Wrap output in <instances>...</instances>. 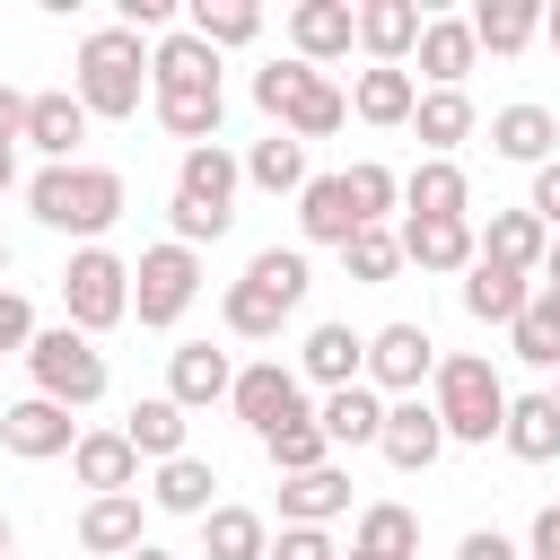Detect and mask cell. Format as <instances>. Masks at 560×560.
<instances>
[{
    "label": "cell",
    "mask_w": 560,
    "mask_h": 560,
    "mask_svg": "<svg viewBox=\"0 0 560 560\" xmlns=\"http://www.w3.org/2000/svg\"><path fill=\"white\" fill-rule=\"evenodd\" d=\"M149 114H158L184 149L219 140V122H228V88H219V52H210L192 26H175V35L149 44Z\"/></svg>",
    "instance_id": "6da1fadb"
},
{
    "label": "cell",
    "mask_w": 560,
    "mask_h": 560,
    "mask_svg": "<svg viewBox=\"0 0 560 560\" xmlns=\"http://www.w3.org/2000/svg\"><path fill=\"white\" fill-rule=\"evenodd\" d=\"M26 210H35V228H52V236L105 245V228L131 210V192H122V175H114V166L70 158V166H35V175H26Z\"/></svg>",
    "instance_id": "7a4b0ae2"
},
{
    "label": "cell",
    "mask_w": 560,
    "mask_h": 560,
    "mask_svg": "<svg viewBox=\"0 0 560 560\" xmlns=\"http://www.w3.org/2000/svg\"><path fill=\"white\" fill-rule=\"evenodd\" d=\"M236 192H245V158H228L219 140H201V149H184L175 158V201H166V228H175V245H219L228 228H236Z\"/></svg>",
    "instance_id": "3957f363"
},
{
    "label": "cell",
    "mask_w": 560,
    "mask_h": 560,
    "mask_svg": "<svg viewBox=\"0 0 560 560\" xmlns=\"http://www.w3.org/2000/svg\"><path fill=\"white\" fill-rule=\"evenodd\" d=\"M70 96H79L96 122H131L140 96H149V44H140L131 26H88V35H79Z\"/></svg>",
    "instance_id": "277c9868"
},
{
    "label": "cell",
    "mask_w": 560,
    "mask_h": 560,
    "mask_svg": "<svg viewBox=\"0 0 560 560\" xmlns=\"http://www.w3.org/2000/svg\"><path fill=\"white\" fill-rule=\"evenodd\" d=\"M429 402H438V420H446V446H490V438L508 429V385H499V368H490L481 350L438 359Z\"/></svg>",
    "instance_id": "5b68a950"
},
{
    "label": "cell",
    "mask_w": 560,
    "mask_h": 560,
    "mask_svg": "<svg viewBox=\"0 0 560 560\" xmlns=\"http://www.w3.org/2000/svg\"><path fill=\"white\" fill-rule=\"evenodd\" d=\"M131 315V262L114 254V245H79L70 262H61V324L70 332H114Z\"/></svg>",
    "instance_id": "8992f818"
},
{
    "label": "cell",
    "mask_w": 560,
    "mask_h": 560,
    "mask_svg": "<svg viewBox=\"0 0 560 560\" xmlns=\"http://www.w3.org/2000/svg\"><path fill=\"white\" fill-rule=\"evenodd\" d=\"M26 376H35V394L44 402H61V411H88V402H105V350L88 341V332H70V324H44L35 332V350H26Z\"/></svg>",
    "instance_id": "52a82bcc"
},
{
    "label": "cell",
    "mask_w": 560,
    "mask_h": 560,
    "mask_svg": "<svg viewBox=\"0 0 560 560\" xmlns=\"http://www.w3.org/2000/svg\"><path fill=\"white\" fill-rule=\"evenodd\" d=\"M201 298V254L192 245H149L140 262H131V315L149 324V332H175L184 324V306Z\"/></svg>",
    "instance_id": "ba28073f"
},
{
    "label": "cell",
    "mask_w": 560,
    "mask_h": 560,
    "mask_svg": "<svg viewBox=\"0 0 560 560\" xmlns=\"http://www.w3.org/2000/svg\"><path fill=\"white\" fill-rule=\"evenodd\" d=\"M228 411H236L254 438H280V429L315 420V402H306V376H298V368H280V359H254V368H236V394H228Z\"/></svg>",
    "instance_id": "9c48e42d"
},
{
    "label": "cell",
    "mask_w": 560,
    "mask_h": 560,
    "mask_svg": "<svg viewBox=\"0 0 560 560\" xmlns=\"http://www.w3.org/2000/svg\"><path fill=\"white\" fill-rule=\"evenodd\" d=\"M429 376H438V341H429L420 324H376V332H368V385H376L385 402L420 394Z\"/></svg>",
    "instance_id": "30bf717a"
},
{
    "label": "cell",
    "mask_w": 560,
    "mask_h": 560,
    "mask_svg": "<svg viewBox=\"0 0 560 560\" xmlns=\"http://www.w3.org/2000/svg\"><path fill=\"white\" fill-rule=\"evenodd\" d=\"M376 455H385L394 472H429V464L446 455V420H438V402H429V394L385 402V438H376Z\"/></svg>",
    "instance_id": "8fae6325"
},
{
    "label": "cell",
    "mask_w": 560,
    "mask_h": 560,
    "mask_svg": "<svg viewBox=\"0 0 560 560\" xmlns=\"http://www.w3.org/2000/svg\"><path fill=\"white\" fill-rule=\"evenodd\" d=\"M0 446H9L18 464H52V455H70V446H79V420H70L61 402L26 394V402H9V411H0Z\"/></svg>",
    "instance_id": "7c38bea8"
},
{
    "label": "cell",
    "mask_w": 560,
    "mask_h": 560,
    "mask_svg": "<svg viewBox=\"0 0 560 560\" xmlns=\"http://www.w3.org/2000/svg\"><path fill=\"white\" fill-rule=\"evenodd\" d=\"M402 262H420L438 280H464L481 262V228L472 219H402Z\"/></svg>",
    "instance_id": "4fadbf2b"
},
{
    "label": "cell",
    "mask_w": 560,
    "mask_h": 560,
    "mask_svg": "<svg viewBox=\"0 0 560 560\" xmlns=\"http://www.w3.org/2000/svg\"><path fill=\"white\" fill-rule=\"evenodd\" d=\"M140 542H149L140 490H114V499H88V508H79V551H88V560H131Z\"/></svg>",
    "instance_id": "5bb4252c"
},
{
    "label": "cell",
    "mask_w": 560,
    "mask_h": 560,
    "mask_svg": "<svg viewBox=\"0 0 560 560\" xmlns=\"http://www.w3.org/2000/svg\"><path fill=\"white\" fill-rule=\"evenodd\" d=\"M88 105L70 96V88H35L26 96V149H44V166H70L79 158V140H88Z\"/></svg>",
    "instance_id": "9a60e30c"
},
{
    "label": "cell",
    "mask_w": 560,
    "mask_h": 560,
    "mask_svg": "<svg viewBox=\"0 0 560 560\" xmlns=\"http://www.w3.org/2000/svg\"><path fill=\"white\" fill-rule=\"evenodd\" d=\"M298 376L324 385V394L368 385V332H350V324H315V332L298 341Z\"/></svg>",
    "instance_id": "2e32d148"
},
{
    "label": "cell",
    "mask_w": 560,
    "mask_h": 560,
    "mask_svg": "<svg viewBox=\"0 0 560 560\" xmlns=\"http://www.w3.org/2000/svg\"><path fill=\"white\" fill-rule=\"evenodd\" d=\"M228 394H236V359H228V350H210V341L166 350V402L210 411V402H228Z\"/></svg>",
    "instance_id": "e0dca14e"
},
{
    "label": "cell",
    "mask_w": 560,
    "mask_h": 560,
    "mask_svg": "<svg viewBox=\"0 0 560 560\" xmlns=\"http://www.w3.org/2000/svg\"><path fill=\"white\" fill-rule=\"evenodd\" d=\"M70 472H79V490H88V499L140 490V446H131L122 429H79V446H70Z\"/></svg>",
    "instance_id": "ac0fdd59"
},
{
    "label": "cell",
    "mask_w": 560,
    "mask_h": 560,
    "mask_svg": "<svg viewBox=\"0 0 560 560\" xmlns=\"http://www.w3.org/2000/svg\"><path fill=\"white\" fill-rule=\"evenodd\" d=\"M350 44H359V9H350V0H298V9H289V52H298V61L324 70V61H341Z\"/></svg>",
    "instance_id": "d6986e66"
},
{
    "label": "cell",
    "mask_w": 560,
    "mask_h": 560,
    "mask_svg": "<svg viewBox=\"0 0 560 560\" xmlns=\"http://www.w3.org/2000/svg\"><path fill=\"white\" fill-rule=\"evenodd\" d=\"M420 0H359V52L376 61V70H402L411 52H420Z\"/></svg>",
    "instance_id": "ffe728a7"
},
{
    "label": "cell",
    "mask_w": 560,
    "mask_h": 560,
    "mask_svg": "<svg viewBox=\"0 0 560 560\" xmlns=\"http://www.w3.org/2000/svg\"><path fill=\"white\" fill-rule=\"evenodd\" d=\"M472 131H481V105H472L464 88H420V105H411V140H420V158H455Z\"/></svg>",
    "instance_id": "44dd1931"
},
{
    "label": "cell",
    "mask_w": 560,
    "mask_h": 560,
    "mask_svg": "<svg viewBox=\"0 0 560 560\" xmlns=\"http://www.w3.org/2000/svg\"><path fill=\"white\" fill-rule=\"evenodd\" d=\"M490 158H508V166H551V158H560V114H551V105H499V114H490Z\"/></svg>",
    "instance_id": "7402d4cb"
},
{
    "label": "cell",
    "mask_w": 560,
    "mask_h": 560,
    "mask_svg": "<svg viewBox=\"0 0 560 560\" xmlns=\"http://www.w3.org/2000/svg\"><path fill=\"white\" fill-rule=\"evenodd\" d=\"M402 219H472V184L455 158H420L402 175Z\"/></svg>",
    "instance_id": "603a6c76"
},
{
    "label": "cell",
    "mask_w": 560,
    "mask_h": 560,
    "mask_svg": "<svg viewBox=\"0 0 560 560\" xmlns=\"http://www.w3.org/2000/svg\"><path fill=\"white\" fill-rule=\"evenodd\" d=\"M359 228H368V219L350 210V184H341V175H306V192H298V236H306V245H332V254H341V245H350Z\"/></svg>",
    "instance_id": "cb8c5ba5"
},
{
    "label": "cell",
    "mask_w": 560,
    "mask_h": 560,
    "mask_svg": "<svg viewBox=\"0 0 560 560\" xmlns=\"http://www.w3.org/2000/svg\"><path fill=\"white\" fill-rule=\"evenodd\" d=\"M542 254H551V228L534 210H490L481 219V262H508V271L542 280Z\"/></svg>",
    "instance_id": "d4e9b609"
},
{
    "label": "cell",
    "mask_w": 560,
    "mask_h": 560,
    "mask_svg": "<svg viewBox=\"0 0 560 560\" xmlns=\"http://www.w3.org/2000/svg\"><path fill=\"white\" fill-rule=\"evenodd\" d=\"M210 490H219V464H210V455H175V464L149 472V508H158V516H192V525H201V516L219 508Z\"/></svg>",
    "instance_id": "484cf974"
},
{
    "label": "cell",
    "mask_w": 560,
    "mask_h": 560,
    "mask_svg": "<svg viewBox=\"0 0 560 560\" xmlns=\"http://www.w3.org/2000/svg\"><path fill=\"white\" fill-rule=\"evenodd\" d=\"M350 472L341 464H315V472H289L280 481V525H332V516H350Z\"/></svg>",
    "instance_id": "4316f807"
},
{
    "label": "cell",
    "mask_w": 560,
    "mask_h": 560,
    "mask_svg": "<svg viewBox=\"0 0 560 560\" xmlns=\"http://www.w3.org/2000/svg\"><path fill=\"white\" fill-rule=\"evenodd\" d=\"M411 61H420V79H429V88H464V79H472V61H481V44H472V18H429Z\"/></svg>",
    "instance_id": "83f0119b"
},
{
    "label": "cell",
    "mask_w": 560,
    "mask_h": 560,
    "mask_svg": "<svg viewBox=\"0 0 560 560\" xmlns=\"http://www.w3.org/2000/svg\"><path fill=\"white\" fill-rule=\"evenodd\" d=\"M411 105H420V79H411V70H376V61H368V70L350 79V114L376 122V131H411Z\"/></svg>",
    "instance_id": "f1b7e54d"
},
{
    "label": "cell",
    "mask_w": 560,
    "mask_h": 560,
    "mask_svg": "<svg viewBox=\"0 0 560 560\" xmlns=\"http://www.w3.org/2000/svg\"><path fill=\"white\" fill-rule=\"evenodd\" d=\"M350 551H368V560H420V516L402 499H368L350 516Z\"/></svg>",
    "instance_id": "f546056e"
},
{
    "label": "cell",
    "mask_w": 560,
    "mask_h": 560,
    "mask_svg": "<svg viewBox=\"0 0 560 560\" xmlns=\"http://www.w3.org/2000/svg\"><path fill=\"white\" fill-rule=\"evenodd\" d=\"M499 446H508L516 464H551V455H560V402H551V385H542V394H508Z\"/></svg>",
    "instance_id": "4dcf8cb0"
},
{
    "label": "cell",
    "mask_w": 560,
    "mask_h": 560,
    "mask_svg": "<svg viewBox=\"0 0 560 560\" xmlns=\"http://www.w3.org/2000/svg\"><path fill=\"white\" fill-rule=\"evenodd\" d=\"M525 298H534V280L508 271V262H472V271H464V315H472V324H499V332H508V324L525 315Z\"/></svg>",
    "instance_id": "1f68e13d"
},
{
    "label": "cell",
    "mask_w": 560,
    "mask_h": 560,
    "mask_svg": "<svg viewBox=\"0 0 560 560\" xmlns=\"http://www.w3.org/2000/svg\"><path fill=\"white\" fill-rule=\"evenodd\" d=\"M315 429H324L332 446H376V438H385V394H376V385H341V394L315 402Z\"/></svg>",
    "instance_id": "d6a6232c"
},
{
    "label": "cell",
    "mask_w": 560,
    "mask_h": 560,
    "mask_svg": "<svg viewBox=\"0 0 560 560\" xmlns=\"http://www.w3.org/2000/svg\"><path fill=\"white\" fill-rule=\"evenodd\" d=\"M184 429H192V411H184V402H166V394L131 402V420H122V438L140 446V464H175V455H192V446H184Z\"/></svg>",
    "instance_id": "836d02e7"
},
{
    "label": "cell",
    "mask_w": 560,
    "mask_h": 560,
    "mask_svg": "<svg viewBox=\"0 0 560 560\" xmlns=\"http://www.w3.org/2000/svg\"><path fill=\"white\" fill-rule=\"evenodd\" d=\"M201 560H271V525H262L254 508L219 499V508L201 516Z\"/></svg>",
    "instance_id": "e575fe53"
},
{
    "label": "cell",
    "mask_w": 560,
    "mask_h": 560,
    "mask_svg": "<svg viewBox=\"0 0 560 560\" xmlns=\"http://www.w3.org/2000/svg\"><path fill=\"white\" fill-rule=\"evenodd\" d=\"M341 122H350V96H341V88H332V79L315 70V79H306V88L289 96V114H280L271 131H289V140H332Z\"/></svg>",
    "instance_id": "d590c367"
},
{
    "label": "cell",
    "mask_w": 560,
    "mask_h": 560,
    "mask_svg": "<svg viewBox=\"0 0 560 560\" xmlns=\"http://www.w3.org/2000/svg\"><path fill=\"white\" fill-rule=\"evenodd\" d=\"M508 350H516L525 368H560V289H542V280H534L525 315L508 324Z\"/></svg>",
    "instance_id": "8d00e7d4"
},
{
    "label": "cell",
    "mask_w": 560,
    "mask_h": 560,
    "mask_svg": "<svg viewBox=\"0 0 560 560\" xmlns=\"http://www.w3.org/2000/svg\"><path fill=\"white\" fill-rule=\"evenodd\" d=\"M534 35H542V9H534V0H481V9H472V44L499 52V61L525 52Z\"/></svg>",
    "instance_id": "74e56055"
},
{
    "label": "cell",
    "mask_w": 560,
    "mask_h": 560,
    "mask_svg": "<svg viewBox=\"0 0 560 560\" xmlns=\"http://www.w3.org/2000/svg\"><path fill=\"white\" fill-rule=\"evenodd\" d=\"M184 26H192L210 52H236V44H254V35H262V9H254V0H192V9H184Z\"/></svg>",
    "instance_id": "f35d334b"
},
{
    "label": "cell",
    "mask_w": 560,
    "mask_h": 560,
    "mask_svg": "<svg viewBox=\"0 0 560 560\" xmlns=\"http://www.w3.org/2000/svg\"><path fill=\"white\" fill-rule=\"evenodd\" d=\"M245 184L254 192H306V140H289V131L254 140L245 149Z\"/></svg>",
    "instance_id": "ab89813d"
},
{
    "label": "cell",
    "mask_w": 560,
    "mask_h": 560,
    "mask_svg": "<svg viewBox=\"0 0 560 560\" xmlns=\"http://www.w3.org/2000/svg\"><path fill=\"white\" fill-rule=\"evenodd\" d=\"M245 280H254V289H271V298L298 315V306H306V289H315V262H306V245H262V254L245 262Z\"/></svg>",
    "instance_id": "60d3db41"
},
{
    "label": "cell",
    "mask_w": 560,
    "mask_h": 560,
    "mask_svg": "<svg viewBox=\"0 0 560 560\" xmlns=\"http://www.w3.org/2000/svg\"><path fill=\"white\" fill-rule=\"evenodd\" d=\"M219 324H228L236 341H280L289 306H280L271 289H254V280H228V298H219Z\"/></svg>",
    "instance_id": "b9f144b4"
},
{
    "label": "cell",
    "mask_w": 560,
    "mask_h": 560,
    "mask_svg": "<svg viewBox=\"0 0 560 560\" xmlns=\"http://www.w3.org/2000/svg\"><path fill=\"white\" fill-rule=\"evenodd\" d=\"M341 184H350V210H359L368 228H394V210H402V175H394V166L359 158V166H341Z\"/></svg>",
    "instance_id": "7bdbcfd3"
},
{
    "label": "cell",
    "mask_w": 560,
    "mask_h": 560,
    "mask_svg": "<svg viewBox=\"0 0 560 560\" xmlns=\"http://www.w3.org/2000/svg\"><path fill=\"white\" fill-rule=\"evenodd\" d=\"M341 271H350L359 289H385V280L402 271V228H359V236L341 245Z\"/></svg>",
    "instance_id": "ee69618b"
},
{
    "label": "cell",
    "mask_w": 560,
    "mask_h": 560,
    "mask_svg": "<svg viewBox=\"0 0 560 560\" xmlns=\"http://www.w3.org/2000/svg\"><path fill=\"white\" fill-rule=\"evenodd\" d=\"M262 455H271V472L289 481V472H315V464H332V438H324L315 420H298V429H280V438H262Z\"/></svg>",
    "instance_id": "f6af8a7d"
},
{
    "label": "cell",
    "mask_w": 560,
    "mask_h": 560,
    "mask_svg": "<svg viewBox=\"0 0 560 560\" xmlns=\"http://www.w3.org/2000/svg\"><path fill=\"white\" fill-rule=\"evenodd\" d=\"M306 79H315V61H298V52H289V61H262V70H254V105L280 122V114H289V96H298Z\"/></svg>",
    "instance_id": "bcb514c9"
},
{
    "label": "cell",
    "mask_w": 560,
    "mask_h": 560,
    "mask_svg": "<svg viewBox=\"0 0 560 560\" xmlns=\"http://www.w3.org/2000/svg\"><path fill=\"white\" fill-rule=\"evenodd\" d=\"M35 350V306L26 289H0V359H26Z\"/></svg>",
    "instance_id": "7dc6e473"
},
{
    "label": "cell",
    "mask_w": 560,
    "mask_h": 560,
    "mask_svg": "<svg viewBox=\"0 0 560 560\" xmlns=\"http://www.w3.org/2000/svg\"><path fill=\"white\" fill-rule=\"evenodd\" d=\"M271 560H341V551H332L324 525H280V534H271Z\"/></svg>",
    "instance_id": "c3c4849f"
},
{
    "label": "cell",
    "mask_w": 560,
    "mask_h": 560,
    "mask_svg": "<svg viewBox=\"0 0 560 560\" xmlns=\"http://www.w3.org/2000/svg\"><path fill=\"white\" fill-rule=\"evenodd\" d=\"M525 210H534V219L560 236V158H551V166H534V192H525Z\"/></svg>",
    "instance_id": "681fc988"
},
{
    "label": "cell",
    "mask_w": 560,
    "mask_h": 560,
    "mask_svg": "<svg viewBox=\"0 0 560 560\" xmlns=\"http://www.w3.org/2000/svg\"><path fill=\"white\" fill-rule=\"evenodd\" d=\"M455 560H525V551H516V542H508L499 525H472V534L455 542Z\"/></svg>",
    "instance_id": "f907efd6"
},
{
    "label": "cell",
    "mask_w": 560,
    "mask_h": 560,
    "mask_svg": "<svg viewBox=\"0 0 560 560\" xmlns=\"http://www.w3.org/2000/svg\"><path fill=\"white\" fill-rule=\"evenodd\" d=\"M18 140H26V88L0 79V149H18Z\"/></svg>",
    "instance_id": "816d5d0a"
},
{
    "label": "cell",
    "mask_w": 560,
    "mask_h": 560,
    "mask_svg": "<svg viewBox=\"0 0 560 560\" xmlns=\"http://www.w3.org/2000/svg\"><path fill=\"white\" fill-rule=\"evenodd\" d=\"M525 560H560V499L534 516V534H525Z\"/></svg>",
    "instance_id": "f5cc1de1"
},
{
    "label": "cell",
    "mask_w": 560,
    "mask_h": 560,
    "mask_svg": "<svg viewBox=\"0 0 560 560\" xmlns=\"http://www.w3.org/2000/svg\"><path fill=\"white\" fill-rule=\"evenodd\" d=\"M0 192H18V149H0Z\"/></svg>",
    "instance_id": "db71d44e"
},
{
    "label": "cell",
    "mask_w": 560,
    "mask_h": 560,
    "mask_svg": "<svg viewBox=\"0 0 560 560\" xmlns=\"http://www.w3.org/2000/svg\"><path fill=\"white\" fill-rule=\"evenodd\" d=\"M542 289H560V236H551V254H542Z\"/></svg>",
    "instance_id": "11a10c76"
},
{
    "label": "cell",
    "mask_w": 560,
    "mask_h": 560,
    "mask_svg": "<svg viewBox=\"0 0 560 560\" xmlns=\"http://www.w3.org/2000/svg\"><path fill=\"white\" fill-rule=\"evenodd\" d=\"M542 35H551V52H560V0H551V9H542Z\"/></svg>",
    "instance_id": "9f6ffc18"
},
{
    "label": "cell",
    "mask_w": 560,
    "mask_h": 560,
    "mask_svg": "<svg viewBox=\"0 0 560 560\" xmlns=\"http://www.w3.org/2000/svg\"><path fill=\"white\" fill-rule=\"evenodd\" d=\"M9 551H18V525H9V516H0V560H9Z\"/></svg>",
    "instance_id": "6f0895ef"
},
{
    "label": "cell",
    "mask_w": 560,
    "mask_h": 560,
    "mask_svg": "<svg viewBox=\"0 0 560 560\" xmlns=\"http://www.w3.org/2000/svg\"><path fill=\"white\" fill-rule=\"evenodd\" d=\"M131 560H175V551H166V542H140V551H131Z\"/></svg>",
    "instance_id": "680465c9"
},
{
    "label": "cell",
    "mask_w": 560,
    "mask_h": 560,
    "mask_svg": "<svg viewBox=\"0 0 560 560\" xmlns=\"http://www.w3.org/2000/svg\"><path fill=\"white\" fill-rule=\"evenodd\" d=\"M0 289H9V236H0Z\"/></svg>",
    "instance_id": "91938a15"
},
{
    "label": "cell",
    "mask_w": 560,
    "mask_h": 560,
    "mask_svg": "<svg viewBox=\"0 0 560 560\" xmlns=\"http://www.w3.org/2000/svg\"><path fill=\"white\" fill-rule=\"evenodd\" d=\"M341 560H368V551H341Z\"/></svg>",
    "instance_id": "94428289"
},
{
    "label": "cell",
    "mask_w": 560,
    "mask_h": 560,
    "mask_svg": "<svg viewBox=\"0 0 560 560\" xmlns=\"http://www.w3.org/2000/svg\"><path fill=\"white\" fill-rule=\"evenodd\" d=\"M551 402H560V385H551Z\"/></svg>",
    "instance_id": "6125c7cd"
},
{
    "label": "cell",
    "mask_w": 560,
    "mask_h": 560,
    "mask_svg": "<svg viewBox=\"0 0 560 560\" xmlns=\"http://www.w3.org/2000/svg\"><path fill=\"white\" fill-rule=\"evenodd\" d=\"M9 560H18V551H9Z\"/></svg>",
    "instance_id": "be15d7a7"
},
{
    "label": "cell",
    "mask_w": 560,
    "mask_h": 560,
    "mask_svg": "<svg viewBox=\"0 0 560 560\" xmlns=\"http://www.w3.org/2000/svg\"><path fill=\"white\" fill-rule=\"evenodd\" d=\"M0 411H9V402H0Z\"/></svg>",
    "instance_id": "e7e4bbea"
}]
</instances>
